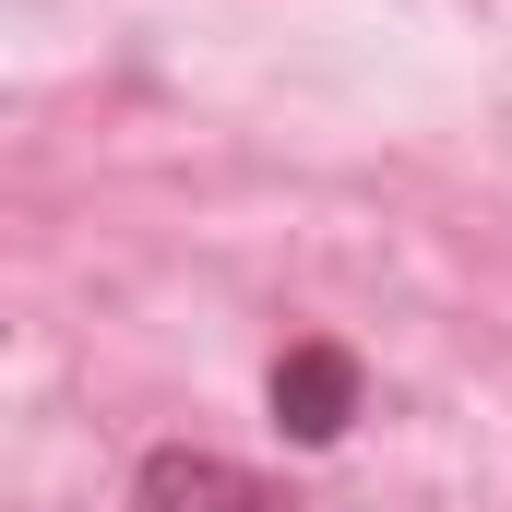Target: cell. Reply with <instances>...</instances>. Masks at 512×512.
<instances>
[{
  "instance_id": "1",
  "label": "cell",
  "mask_w": 512,
  "mask_h": 512,
  "mask_svg": "<svg viewBox=\"0 0 512 512\" xmlns=\"http://www.w3.org/2000/svg\"><path fill=\"white\" fill-rule=\"evenodd\" d=\"M131 512H286V489H274V477H251V465H227V453L167 441V453H143Z\"/></svg>"
},
{
  "instance_id": "2",
  "label": "cell",
  "mask_w": 512,
  "mask_h": 512,
  "mask_svg": "<svg viewBox=\"0 0 512 512\" xmlns=\"http://www.w3.org/2000/svg\"><path fill=\"white\" fill-rule=\"evenodd\" d=\"M274 417H286L298 441H334V429L358 417V358H346V346H286V358H274Z\"/></svg>"
}]
</instances>
